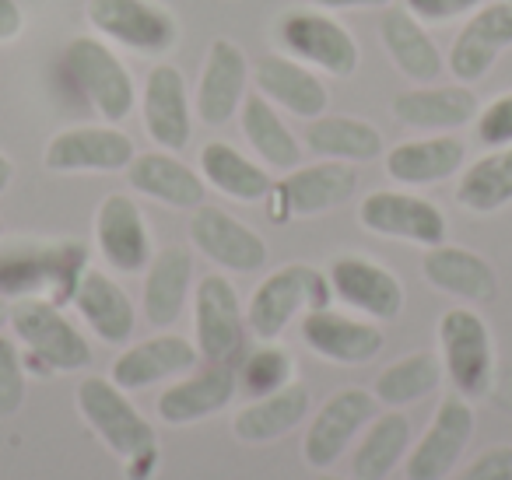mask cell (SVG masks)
Here are the masks:
<instances>
[{"mask_svg":"<svg viewBox=\"0 0 512 480\" xmlns=\"http://www.w3.org/2000/svg\"><path fill=\"white\" fill-rule=\"evenodd\" d=\"M246 85H249V57L242 53V46L232 43V39H214L207 46L197 95H193V109H197L200 123L225 127L242 109Z\"/></svg>","mask_w":512,"mask_h":480,"instance_id":"d6986e66","label":"cell"},{"mask_svg":"<svg viewBox=\"0 0 512 480\" xmlns=\"http://www.w3.org/2000/svg\"><path fill=\"white\" fill-rule=\"evenodd\" d=\"M330 298H334V291H330L327 274H320L309 263H288L256 284L246 305V330L256 340L274 344L295 316L323 309V305H330Z\"/></svg>","mask_w":512,"mask_h":480,"instance_id":"3957f363","label":"cell"},{"mask_svg":"<svg viewBox=\"0 0 512 480\" xmlns=\"http://www.w3.org/2000/svg\"><path fill=\"white\" fill-rule=\"evenodd\" d=\"M95 246L116 274H144L155 256L148 218L130 193H109L95 211Z\"/></svg>","mask_w":512,"mask_h":480,"instance_id":"9a60e30c","label":"cell"},{"mask_svg":"<svg viewBox=\"0 0 512 480\" xmlns=\"http://www.w3.org/2000/svg\"><path fill=\"white\" fill-rule=\"evenodd\" d=\"M4 316H8V312H4V305H0V319H4Z\"/></svg>","mask_w":512,"mask_h":480,"instance_id":"c3c4849f","label":"cell"},{"mask_svg":"<svg viewBox=\"0 0 512 480\" xmlns=\"http://www.w3.org/2000/svg\"><path fill=\"white\" fill-rule=\"evenodd\" d=\"M481 102L474 88L453 81V85H421L400 92L393 99V120L411 130H460L477 120Z\"/></svg>","mask_w":512,"mask_h":480,"instance_id":"cb8c5ba5","label":"cell"},{"mask_svg":"<svg viewBox=\"0 0 512 480\" xmlns=\"http://www.w3.org/2000/svg\"><path fill=\"white\" fill-rule=\"evenodd\" d=\"M456 204L470 214H495L512 204V144L491 148L463 169L456 183Z\"/></svg>","mask_w":512,"mask_h":480,"instance_id":"8d00e7d4","label":"cell"},{"mask_svg":"<svg viewBox=\"0 0 512 480\" xmlns=\"http://www.w3.org/2000/svg\"><path fill=\"white\" fill-rule=\"evenodd\" d=\"M316 480H344V477H334V473H320Z\"/></svg>","mask_w":512,"mask_h":480,"instance_id":"7dc6e473","label":"cell"},{"mask_svg":"<svg viewBox=\"0 0 512 480\" xmlns=\"http://www.w3.org/2000/svg\"><path fill=\"white\" fill-rule=\"evenodd\" d=\"M197 361L200 351L193 340L179 337V333H158V337H148L141 344H130L113 361L109 379L120 389H127V393H137V389L158 386V382H169L193 372Z\"/></svg>","mask_w":512,"mask_h":480,"instance_id":"7402d4cb","label":"cell"},{"mask_svg":"<svg viewBox=\"0 0 512 480\" xmlns=\"http://www.w3.org/2000/svg\"><path fill=\"white\" fill-rule=\"evenodd\" d=\"M25 29V15L18 8V0H0V43H11Z\"/></svg>","mask_w":512,"mask_h":480,"instance_id":"ee69618b","label":"cell"},{"mask_svg":"<svg viewBox=\"0 0 512 480\" xmlns=\"http://www.w3.org/2000/svg\"><path fill=\"white\" fill-rule=\"evenodd\" d=\"M144 130L162 151H183L193 134V102L186 78L172 64H155L144 78Z\"/></svg>","mask_w":512,"mask_h":480,"instance_id":"603a6c76","label":"cell"},{"mask_svg":"<svg viewBox=\"0 0 512 480\" xmlns=\"http://www.w3.org/2000/svg\"><path fill=\"white\" fill-rule=\"evenodd\" d=\"M239 123H242V134H246V144L271 169L292 172L295 165H302V144L285 127V120H281V113L274 109L271 99H264L260 92L246 95L239 109Z\"/></svg>","mask_w":512,"mask_h":480,"instance_id":"d590c367","label":"cell"},{"mask_svg":"<svg viewBox=\"0 0 512 480\" xmlns=\"http://www.w3.org/2000/svg\"><path fill=\"white\" fill-rule=\"evenodd\" d=\"M256 88L264 99L274 106H285L299 120H316L327 113L330 92L313 67H306L295 57H281V53H267L256 60Z\"/></svg>","mask_w":512,"mask_h":480,"instance_id":"484cf974","label":"cell"},{"mask_svg":"<svg viewBox=\"0 0 512 480\" xmlns=\"http://www.w3.org/2000/svg\"><path fill=\"white\" fill-rule=\"evenodd\" d=\"M74 403L88 428L99 435V442L123 459V466L134 459L158 456V438L151 421L130 403L127 389H120L113 379H102V375L81 379L74 389Z\"/></svg>","mask_w":512,"mask_h":480,"instance_id":"6da1fadb","label":"cell"},{"mask_svg":"<svg viewBox=\"0 0 512 480\" xmlns=\"http://www.w3.org/2000/svg\"><path fill=\"white\" fill-rule=\"evenodd\" d=\"M137 148L116 123H81L50 137L43 151V165L60 176L74 172H120L134 162Z\"/></svg>","mask_w":512,"mask_h":480,"instance_id":"5bb4252c","label":"cell"},{"mask_svg":"<svg viewBox=\"0 0 512 480\" xmlns=\"http://www.w3.org/2000/svg\"><path fill=\"white\" fill-rule=\"evenodd\" d=\"M379 39H383L386 53H390V60L397 64V71H404L411 81L432 85V81L442 78V71H446V60H442L439 46L432 43L425 25L407 8H386L383 22H379Z\"/></svg>","mask_w":512,"mask_h":480,"instance_id":"1f68e13d","label":"cell"},{"mask_svg":"<svg viewBox=\"0 0 512 480\" xmlns=\"http://www.w3.org/2000/svg\"><path fill=\"white\" fill-rule=\"evenodd\" d=\"M425 281L432 284L435 291L442 295H453L463 298V302H495L498 295V274L481 253L474 249H463V246H432L425 253Z\"/></svg>","mask_w":512,"mask_h":480,"instance_id":"f1b7e54d","label":"cell"},{"mask_svg":"<svg viewBox=\"0 0 512 480\" xmlns=\"http://www.w3.org/2000/svg\"><path fill=\"white\" fill-rule=\"evenodd\" d=\"M11 179H15V165H11V158L4 155V151H0V193L8 190Z\"/></svg>","mask_w":512,"mask_h":480,"instance_id":"bcb514c9","label":"cell"},{"mask_svg":"<svg viewBox=\"0 0 512 480\" xmlns=\"http://www.w3.org/2000/svg\"><path fill=\"white\" fill-rule=\"evenodd\" d=\"M376 417V396L369 389H341L313 414L302 438V459L313 470H330L348 452V445L369 428Z\"/></svg>","mask_w":512,"mask_h":480,"instance_id":"7c38bea8","label":"cell"},{"mask_svg":"<svg viewBox=\"0 0 512 480\" xmlns=\"http://www.w3.org/2000/svg\"><path fill=\"white\" fill-rule=\"evenodd\" d=\"M474 407L467 396L446 393L428 421L425 435L411 445L404 459L407 480H446L460 466L470 438H474Z\"/></svg>","mask_w":512,"mask_h":480,"instance_id":"30bf717a","label":"cell"},{"mask_svg":"<svg viewBox=\"0 0 512 480\" xmlns=\"http://www.w3.org/2000/svg\"><path fill=\"white\" fill-rule=\"evenodd\" d=\"M358 190V169L351 162H316L295 165L281 183L267 193V214L274 225L295 218H316L334 207L348 204Z\"/></svg>","mask_w":512,"mask_h":480,"instance_id":"52a82bcc","label":"cell"},{"mask_svg":"<svg viewBox=\"0 0 512 480\" xmlns=\"http://www.w3.org/2000/svg\"><path fill=\"white\" fill-rule=\"evenodd\" d=\"M0 235H4V221H0Z\"/></svg>","mask_w":512,"mask_h":480,"instance_id":"681fc988","label":"cell"},{"mask_svg":"<svg viewBox=\"0 0 512 480\" xmlns=\"http://www.w3.org/2000/svg\"><path fill=\"white\" fill-rule=\"evenodd\" d=\"M299 333L309 351L320 354L323 361H334V365H369L386 344L383 330L376 323L337 312L330 305L306 312Z\"/></svg>","mask_w":512,"mask_h":480,"instance_id":"ffe728a7","label":"cell"},{"mask_svg":"<svg viewBox=\"0 0 512 480\" xmlns=\"http://www.w3.org/2000/svg\"><path fill=\"white\" fill-rule=\"evenodd\" d=\"M288 382H295V361L285 347H274V344L256 347L239 368V389H246L253 400L288 386Z\"/></svg>","mask_w":512,"mask_h":480,"instance_id":"f35d334b","label":"cell"},{"mask_svg":"<svg viewBox=\"0 0 512 480\" xmlns=\"http://www.w3.org/2000/svg\"><path fill=\"white\" fill-rule=\"evenodd\" d=\"M127 179L137 193L158 200L176 211H197L204 204L207 183L200 172H193L186 162H179L172 151H144L134 155L127 165Z\"/></svg>","mask_w":512,"mask_h":480,"instance_id":"83f0119b","label":"cell"},{"mask_svg":"<svg viewBox=\"0 0 512 480\" xmlns=\"http://www.w3.org/2000/svg\"><path fill=\"white\" fill-rule=\"evenodd\" d=\"M200 176H204L207 186L225 193L228 200H239V204L267 200L274 186L271 172L264 165H256L253 158L235 151L228 141H207L200 148Z\"/></svg>","mask_w":512,"mask_h":480,"instance_id":"d6a6232c","label":"cell"},{"mask_svg":"<svg viewBox=\"0 0 512 480\" xmlns=\"http://www.w3.org/2000/svg\"><path fill=\"white\" fill-rule=\"evenodd\" d=\"M64 74L106 123H123L137 106V88L123 60L95 36H74L64 46Z\"/></svg>","mask_w":512,"mask_h":480,"instance_id":"5b68a950","label":"cell"},{"mask_svg":"<svg viewBox=\"0 0 512 480\" xmlns=\"http://www.w3.org/2000/svg\"><path fill=\"white\" fill-rule=\"evenodd\" d=\"M313 410V396L302 382H288V386L274 389L267 396L249 400L239 414L232 417V435L246 445H271L295 431Z\"/></svg>","mask_w":512,"mask_h":480,"instance_id":"4316f807","label":"cell"},{"mask_svg":"<svg viewBox=\"0 0 512 480\" xmlns=\"http://www.w3.org/2000/svg\"><path fill=\"white\" fill-rule=\"evenodd\" d=\"M81 323L102 340V344H127L137 330V309L130 295L102 270L85 267L78 288L71 295Z\"/></svg>","mask_w":512,"mask_h":480,"instance_id":"d4e9b609","label":"cell"},{"mask_svg":"<svg viewBox=\"0 0 512 480\" xmlns=\"http://www.w3.org/2000/svg\"><path fill=\"white\" fill-rule=\"evenodd\" d=\"M278 43L302 60L306 67L330 74V78H351L358 71V43L334 15L313 8H295L278 18Z\"/></svg>","mask_w":512,"mask_h":480,"instance_id":"ba28073f","label":"cell"},{"mask_svg":"<svg viewBox=\"0 0 512 480\" xmlns=\"http://www.w3.org/2000/svg\"><path fill=\"white\" fill-rule=\"evenodd\" d=\"M453 480H512V445H488Z\"/></svg>","mask_w":512,"mask_h":480,"instance_id":"b9f144b4","label":"cell"},{"mask_svg":"<svg viewBox=\"0 0 512 480\" xmlns=\"http://www.w3.org/2000/svg\"><path fill=\"white\" fill-rule=\"evenodd\" d=\"M8 323L15 340L29 351V361H36L43 372H81L92 365V344L57 302L18 298L8 309Z\"/></svg>","mask_w":512,"mask_h":480,"instance_id":"277c9868","label":"cell"},{"mask_svg":"<svg viewBox=\"0 0 512 480\" xmlns=\"http://www.w3.org/2000/svg\"><path fill=\"white\" fill-rule=\"evenodd\" d=\"M358 221L365 232L383 239L414 242V246H442L449 235V221L439 204L404 190H376L358 204Z\"/></svg>","mask_w":512,"mask_h":480,"instance_id":"8fae6325","label":"cell"},{"mask_svg":"<svg viewBox=\"0 0 512 480\" xmlns=\"http://www.w3.org/2000/svg\"><path fill=\"white\" fill-rule=\"evenodd\" d=\"M477 141L484 148H509L512 144V92H502L477 113Z\"/></svg>","mask_w":512,"mask_h":480,"instance_id":"60d3db41","label":"cell"},{"mask_svg":"<svg viewBox=\"0 0 512 480\" xmlns=\"http://www.w3.org/2000/svg\"><path fill=\"white\" fill-rule=\"evenodd\" d=\"M239 393V372L232 361H207L204 368L179 375L169 389H162L155 410L158 421L172 424V428H186V424L207 421V417L221 414Z\"/></svg>","mask_w":512,"mask_h":480,"instance_id":"e0dca14e","label":"cell"},{"mask_svg":"<svg viewBox=\"0 0 512 480\" xmlns=\"http://www.w3.org/2000/svg\"><path fill=\"white\" fill-rule=\"evenodd\" d=\"M463 162H467V144L460 137H418L386 151V176L400 186H432L456 176Z\"/></svg>","mask_w":512,"mask_h":480,"instance_id":"f546056e","label":"cell"},{"mask_svg":"<svg viewBox=\"0 0 512 480\" xmlns=\"http://www.w3.org/2000/svg\"><path fill=\"white\" fill-rule=\"evenodd\" d=\"M442 375L446 372H442L439 354L414 351V354H407V358L386 365L383 372L376 375L372 396H376V403H383V407H390V410L411 407V403L425 400V396H432L435 389H439Z\"/></svg>","mask_w":512,"mask_h":480,"instance_id":"74e56055","label":"cell"},{"mask_svg":"<svg viewBox=\"0 0 512 480\" xmlns=\"http://www.w3.org/2000/svg\"><path fill=\"white\" fill-rule=\"evenodd\" d=\"M190 239L214 267L232 270V274H253V270L267 267V242L253 232L249 225H242L239 218H232L221 207L200 204L190 218Z\"/></svg>","mask_w":512,"mask_h":480,"instance_id":"44dd1931","label":"cell"},{"mask_svg":"<svg viewBox=\"0 0 512 480\" xmlns=\"http://www.w3.org/2000/svg\"><path fill=\"white\" fill-rule=\"evenodd\" d=\"M193 288V253L186 246H165L144 270V319L158 330L172 326L186 309Z\"/></svg>","mask_w":512,"mask_h":480,"instance_id":"4dcf8cb0","label":"cell"},{"mask_svg":"<svg viewBox=\"0 0 512 480\" xmlns=\"http://www.w3.org/2000/svg\"><path fill=\"white\" fill-rule=\"evenodd\" d=\"M484 0H404V8L418 18L421 25H442L453 18L474 15Z\"/></svg>","mask_w":512,"mask_h":480,"instance_id":"7bdbcfd3","label":"cell"},{"mask_svg":"<svg viewBox=\"0 0 512 480\" xmlns=\"http://www.w3.org/2000/svg\"><path fill=\"white\" fill-rule=\"evenodd\" d=\"M505 50H512V0H484L453 39L446 67L456 81L470 85L481 81Z\"/></svg>","mask_w":512,"mask_h":480,"instance_id":"ac0fdd59","label":"cell"},{"mask_svg":"<svg viewBox=\"0 0 512 480\" xmlns=\"http://www.w3.org/2000/svg\"><path fill=\"white\" fill-rule=\"evenodd\" d=\"M81 242H22L0 253V295L64 302L85 274Z\"/></svg>","mask_w":512,"mask_h":480,"instance_id":"7a4b0ae2","label":"cell"},{"mask_svg":"<svg viewBox=\"0 0 512 480\" xmlns=\"http://www.w3.org/2000/svg\"><path fill=\"white\" fill-rule=\"evenodd\" d=\"M442 372L453 382V393L481 400L495 386V344L491 330L470 305H453L439 319Z\"/></svg>","mask_w":512,"mask_h":480,"instance_id":"8992f818","label":"cell"},{"mask_svg":"<svg viewBox=\"0 0 512 480\" xmlns=\"http://www.w3.org/2000/svg\"><path fill=\"white\" fill-rule=\"evenodd\" d=\"M25 393H29V379H25L18 340L0 333V417H15L25 403Z\"/></svg>","mask_w":512,"mask_h":480,"instance_id":"ab89813d","label":"cell"},{"mask_svg":"<svg viewBox=\"0 0 512 480\" xmlns=\"http://www.w3.org/2000/svg\"><path fill=\"white\" fill-rule=\"evenodd\" d=\"M193 337L204 361H232L246 337V309L225 274L200 277L193 291Z\"/></svg>","mask_w":512,"mask_h":480,"instance_id":"4fadbf2b","label":"cell"},{"mask_svg":"<svg viewBox=\"0 0 512 480\" xmlns=\"http://www.w3.org/2000/svg\"><path fill=\"white\" fill-rule=\"evenodd\" d=\"M88 22L109 43L162 57L179 43V22L158 0H88Z\"/></svg>","mask_w":512,"mask_h":480,"instance_id":"9c48e42d","label":"cell"},{"mask_svg":"<svg viewBox=\"0 0 512 480\" xmlns=\"http://www.w3.org/2000/svg\"><path fill=\"white\" fill-rule=\"evenodd\" d=\"M411 452V421L400 410L372 417L351 456V473L355 480H386Z\"/></svg>","mask_w":512,"mask_h":480,"instance_id":"836d02e7","label":"cell"},{"mask_svg":"<svg viewBox=\"0 0 512 480\" xmlns=\"http://www.w3.org/2000/svg\"><path fill=\"white\" fill-rule=\"evenodd\" d=\"M323 8H390L393 0H320Z\"/></svg>","mask_w":512,"mask_h":480,"instance_id":"f6af8a7d","label":"cell"},{"mask_svg":"<svg viewBox=\"0 0 512 480\" xmlns=\"http://www.w3.org/2000/svg\"><path fill=\"white\" fill-rule=\"evenodd\" d=\"M306 148L330 162H372L383 155V134L358 116H316L309 120Z\"/></svg>","mask_w":512,"mask_h":480,"instance_id":"e575fe53","label":"cell"},{"mask_svg":"<svg viewBox=\"0 0 512 480\" xmlns=\"http://www.w3.org/2000/svg\"><path fill=\"white\" fill-rule=\"evenodd\" d=\"M327 281L334 298H341L348 309L362 312L365 319L390 323L404 312V284L397 281V274H390L383 263L369 260V256H334L327 267Z\"/></svg>","mask_w":512,"mask_h":480,"instance_id":"2e32d148","label":"cell"}]
</instances>
